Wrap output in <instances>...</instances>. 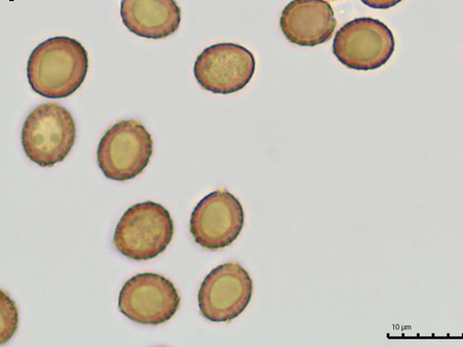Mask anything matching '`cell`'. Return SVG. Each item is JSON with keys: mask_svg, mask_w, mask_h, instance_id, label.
I'll use <instances>...</instances> for the list:
<instances>
[{"mask_svg": "<svg viewBox=\"0 0 463 347\" xmlns=\"http://www.w3.org/2000/svg\"><path fill=\"white\" fill-rule=\"evenodd\" d=\"M88 70L89 55L84 46L73 38L56 36L33 51L27 79L36 94L60 99L79 90Z\"/></svg>", "mask_w": 463, "mask_h": 347, "instance_id": "1", "label": "cell"}, {"mask_svg": "<svg viewBox=\"0 0 463 347\" xmlns=\"http://www.w3.org/2000/svg\"><path fill=\"white\" fill-rule=\"evenodd\" d=\"M175 224L161 204L146 202L129 208L115 228L113 246L136 261L157 258L171 244Z\"/></svg>", "mask_w": 463, "mask_h": 347, "instance_id": "2", "label": "cell"}, {"mask_svg": "<svg viewBox=\"0 0 463 347\" xmlns=\"http://www.w3.org/2000/svg\"><path fill=\"white\" fill-rule=\"evenodd\" d=\"M76 140V126L68 109L56 103L35 108L22 130V145L27 158L43 168L62 163Z\"/></svg>", "mask_w": 463, "mask_h": 347, "instance_id": "3", "label": "cell"}, {"mask_svg": "<svg viewBox=\"0 0 463 347\" xmlns=\"http://www.w3.org/2000/svg\"><path fill=\"white\" fill-rule=\"evenodd\" d=\"M153 154V140L137 120L121 121L111 127L99 144L98 164L109 180L126 182L140 175Z\"/></svg>", "mask_w": 463, "mask_h": 347, "instance_id": "4", "label": "cell"}, {"mask_svg": "<svg viewBox=\"0 0 463 347\" xmlns=\"http://www.w3.org/2000/svg\"><path fill=\"white\" fill-rule=\"evenodd\" d=\"M395 52L392 30L373 18H359L345 23L336 33L333 52L347 68L373 70L383 66Z\"/></svg>", "mask_w": 463, "mask_h": 347, "instance_id": "5", "label": "cell"}, {"mask_svg": "<svg viewBox=\"0 0 463 347\" xmlns=\"http://www.w3.org/2000/svg\"><path fill=\"white\" fill-rule=\"evenodd\" d=\"M253 293V281L238 262L213 269L203 282L198 295L201 314L213 323H229L241 315Z\"/></svg>", "mask_w": 463, "mask_h": 347, "instance_id": "6", "label": "cell"}, {"mask_svg": "<svg viewBox=\"0 0 463 347\" xmlns=\"http://www.w3.org/2000/svg\"><path fill=\"white\" fill-rule=\"evenodd\" d=\"M181 297L175 285L163 276L152 273L129 279L119 295V310L130 321L158 326L176 314Z\"/></svg>", "mask_w": 463, "mask_h": 347, "instance_id": "7", "label": "cell"}, {"mask_svg": "<svg viewBox=\"0 0 463 347\" xmlns=\"http://www.w3.org/2000/svg\"><path fill=\"white\" fill-rule=\"evenodd\" d=\"M245 214L240 201L225 189L216 190L193 211L190 233L207 250H220L233 244L243 229Z\"/></svg>", "mask_w": 463, "mask_h": 347, "instance_id": "8", "label": "cell"}, {"mask_svg": "<svg viewBox=\"0 0 463 347\" xmlns=\"http://www.w3.org/2000/svg\"><path fill=\"white\" fill-rule=\"evenodd\" d=\"M256 61L246 48L220 43L205 49L198 57L194 74L199 85L213 94L229 95L242 90L251 81Z\"/></svg>", "mask_w": 463, "mask_h": 347, "instance_id": "9", "label": "cell"}, {"mask_svg": "<svg viewBox=\"0 0 463 347\" xmlns=\"http://www.w3.org/2000/svg\"><path fill=\"white\" fill-rule=\"evenodd\" d=\"M335 26L333 8L325 0H293L280 18V27L287 40L300 47H316L327 42Z\"/></svg>", "mask_w": 463, "mask_h": 347, "instance_id": "10", "label": "cell"}, {"mask_svg": "<svg viewBox=\"0 0 463 347\" xmlns=\"http://www.w3.org/2000/svg\"><path fill=\"white\" fill-rule=\"evenodd\" d=\"M121 16L133 33L163 40L178 30L181 9L175 0H122Z\"/></svg>", "mask_w": 463, "mask_h": 347, "instance_id": "11", "label": "cell"}, {"mask_svg": "<svg viewBox=\"0 0 463 347\" xmlns=\"http://www.w3.org/2000/svg\"><path fill=\"white\" fill-rule=\"evenodd\" d=\"M18 307L10 295L0 292V343L10 341L18 329Z\"/></svg>", "mask_w": 463, "mask_h": 347, "instance_id": "12", "label": "cell"}, {"mask_svg": "<svg viewBox=\"0 0 463 347\" xmlns=\"http://www.w3.org/2000/svg\"><path fill=\"white\" fill-rule=\"evenodd\" d=\"M366 6L377 10H388L400 5L403 0H361Z\"/></svg>", "mask_w": 463, "mask_h": 347, "instance_id": "13", "label": "cell"}]
</instances>
